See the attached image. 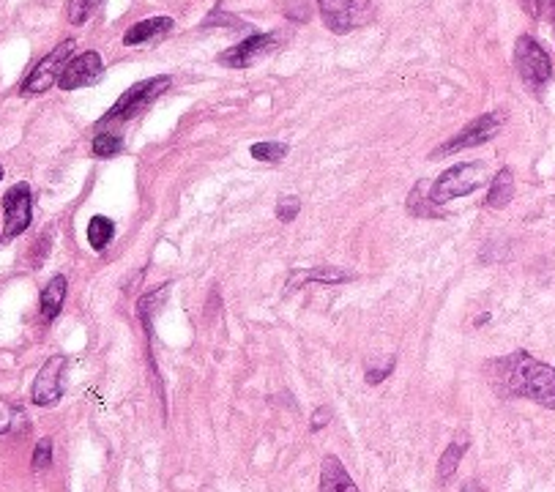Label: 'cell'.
Masks as SVG:
<instances>
[{"instance_id":"6da1fadb","label":"cell","mask_w":555,"mask_h":492,"mask_svg":"<svg viewBox=\"0 0 555 492\" xmlns=\"http://www.w3.org/2000/svg\"><path fill=\"white\" fill-rule=\"evenodd\" d=\"M490 386L504 400H534L547 410H555V367L528 356L525 350H514L504 359L490 361Z\"/></svg>"},{"instance_id":"7a4b0ae2","label":"cell","mask_w":555,"mask_h":492,"mask_svg":"<svg viewBox=\"0 0 555 492\" xmlns=\"http://www.w3.org/2000/svg\"><path fill=\"white\" fill-rule=\"evenodd\" d=\"M72 52L74 39H66L61 41L50 55H44L42 61L33 66V72L25 77V82H22V96H42V93L50 91L52 85H58L63 69H66V63L72 61Z\"/></svg>"},{"instance_id":"3957f363","label":"cell","mask_w":555,"mask_h":492,"mask_svg":"<svg viewBox=\"0 0 555 492\" xmlns=\"http://www.w3.org/2000/svg\"><path fill=\"white\" fill-rule=\"evenodd\" d=\"M484 167L476 162H468V164H454L452 170H446V173L430 186V200L435 205L441 203H452L457 197H465L476 192L479 186L484 184Z\"/></svg>"},{"instance_id":"277c9868","label":"cell","mask_w":555,"mask_h":492,"mask_svg":"<svg viewBox=\"0 0 555 492\" xmlns=\"http://www.w3.org/2000/svg\"><path fill=\"white\" fill-rule=\"evenodd\" d=\"M506 115L504 113H484L479 115L476 121H471L465 129L454 134L449 143L438 145L435 151L430 154V159H441V156H452L457 151H465V148H476V145H484L493 140L495 134L501 132V126H504Z\"/></svg>"},{"instance_id":"5b68a950","label":"cell","mask_w":555,"mask_h":492,"mask_svg":"<svg viewBox=\"0 0 555 492\" xmlns=\"http://www.w3.org/2000/svg\"><path fill=\"white\" fill-rule=\"evenodd\" d=\"M167 88H170V77H151V80L137 82V85H132V88L104 113L99 126H107V123L115 121H129V118H134L140 110H145V107L154 102L159 93L167 91Z\"/></svg>"},{"instance_id":"8992f818","label":"cell","mask_w":555,"mask_h":492,"mask_svg":"<svg viewBox=\"0 0 555 492\" xmlns=\"http://www.w3.org/2000/svg\"><path fill=\"white\" fill-rule=\"evenodd\" d=\"M318 9L326 28L334 33L356 31L372 17L370 0H318Z\"/></svg>"},{"instance_id":"52a82bcc","label":"cell","mask_w":555,"mask_h":492,"mask_svg":"<svg viewBox=\"0 0 555 492\" xmlns=\"http://www.w3.org/2000/svg\"><path fill=\"white\" fill-rule=\"evenodd\" d=\"M514 63H517V72L523 77L531 88L545 85L553 77V63L550 55L542 50V44L531 36H520L514 44Z\"/></svg>"},{"instance_id":"ba28073f","label":"cell","mask_w":555,"mask_h":492,"mask_svg":"<svg viewBox=\"0 0 555 492\" xmlns=\"http://www.w3.org/2000/svg\"><path fill=\"white\" fill-rule=\"evenodd\" d=\"M63 369H66V356H52V359L44 361V367L39 369V375L33 380V405H39V408L58 405V400L63 397Z\"/></svg>"},{"instance_id":"9c48e42d","label":"cell","mask_w":555,"mask_h":492,"mask_svg":"<svg viewBox=\"0 0 555 492\" xmlns=\"http://www.w3.org/2000/svg\"><path fill=\"white\" fill-rule=\"evenodd\" d=\"M3 205H6V227H3V236L6 238L22 236L33 219L31 186L28 184L11 186L9 192H6V197H3Z\"/></svg>"},{"instance_id":"30bf717a","label":"cell","mask_w":555,"mask_h":492,"mask_svg":"<svg viewBox=\"0 0 555 492\" xmlns=\"http://www.w3.org/2000/svg\"><path fill=\"white\" fill-rule=\"evenodd\" d=\"M274 47H277V39L271 33H255V36H249L241 44H236L233 50L222 52L219 63L230 66V69H247V66L257 63L260 58H266Z\"/></svg>"},{"instance_id":"8fae6325","label":"cell","mask_w":555,"mask_h":492,"mask_svg":"<svg viewBox=\"0 0 555 492\" xmlns=\"http://www.w3.org/2000/svg\"><path fill=\"white\" fill-rule=\"evenodd\" d=\"M102 55L99 52H83L72 61L66 63V69L61 74V85L63 91H77V88H85V85H93V82L102 77Z\"/></svg>"},{"instance_id":"7c38bea8","label":"cell","mask_w":555,"mask_h":492,"mask_svg":"<svg viewBox=\"0 0 555 492\" xmlns=\"http://www.w3.org/2000/svg\"><path fill=\"white\" fill-rule=\"evenodd\" d=\"M320 492H359L356 482L345 471V465L334 454L323 457V465H320Z\"/></svg>"},{"instance_id":"4fadbf2b","label":"cell","mask_w":555,"mask_h":492,"mask_svg":"<svg viewBox=\"0 0 555 492\" xmlns=\"http://www.w3.org/2000/svg\"><path fill=\"white\" fill-rule=\"evenodd\" d=\"M356 279V274H350L345 268L334 266H320V268H304L299 274H293L288 279V290H299L304 282H323V285H340V282H350Z\"/></svg>"},{"instance_id":"5bb4252c","label":"cell","mask_w":555,"mask_h":492,"mask_svg":"<svg viewBox=\"0 0 555 492\" xmlns=\"http://www.w3.org/2000/svg\"><path fill=\"white\" fill-rule=\"evenodd\" d=\"M173 28V20L170 17H151V20L134 22L132 28L124 33V44L132 47V44H143V41L154 39V36H162Z\"/></svg>"},{"instance_id":"9a60e30c","label":"cell","mask_w":555,"mask_h":492,"mask_svg":"<svg viewBox=\"0 0 555 492\" xmlns=\"http://www.w3.org/2000/svg\"><path fill=\"white\" fill-rule=\"evenodd\" d=\"M66 287H69V282H66V277H61V274L47 282V287L42 290L44 320H55L58 315H61L63 301H66Z\"/></svg>"},{"instance_id":"2e32d148","label":"cell","mask_w":555,"mask_h":492,"mask_svg":"<svg viewBox=\"0 0 555 492\" xmlns=\"http://www.w3.org/2000/svg\"><path fill=\"white\" fill-rule=\"evenodd\" d=\"M514 195V175L509 167H501L495 178L490 181V192H487V208H504Z\"/></svg>"},{"instance_id":"e0dca14e","label":"cell","mask_w":555,"mask_h":492,"mask_svg":"<svg viewBox=\"0 0 555 492\" xmlns=\"http://www.w3.org/2000/svg\"><path fill=\"white\" fill-rule=\"evenodd\" d=\"M468 446H471V438H468V435H460V438H454V441L446 446V451L441 454V462H438V479H441V482L452 479L457 465L463 460V454L468 451Z\"/></svg>"},{"instance_id":"ac0fdd59","label":"cell","mask_w":555,"mask_h":492,"mask_svg":"<svg viewBox=\"0 0 555 492\" xmlns=\"http://www.w3.org/2000/svg\"><path fill=\"white\" fill-rule=\"evenodd\" d=\"M115 236V225L110 216H93L91 222H88V244L96 249V252H102L104 246L110 244Z\"/></svg>"},{"instance_id":"d6986e66","label":"cell","mask_w":555,"mask_h":492,"mask_svg":"<svg viewBox=\"0 0 555 492\" xmlns=\"http://www.w3.org/2000/svg\"><path fill=\"white\" fill-rule=\"evenodd\" d=\"M290 145L288 143H255L252 145V156L257 162H271L279 164L285 156H288Z\"/></svg>"},{"instance_id":"ffe728a7","label":"cell","mask_w":555,"mask_h":492,"mask_svg":"<svg viewBox=\"0 0 555 492\" xmlns=\"http://www.w3.org/2000/svg\"><path fill=\"white\" fill-rule=\"evenodd\" d=\"M102 3L104 0H69V22L72 25H85L99 11Z\"/></svg>"},{"instance_id":"44dd1931","label":"cell","mask_w":555,"mask_h":492,"mask_svg":"<svg viewBox=\"0 0 555 492\" xmlns=\"http://www.w3.org/2000/svg\"><path fill=\"white\" fill-rule=\"evenodd\" d=\"M121 151V137L113 132H102L93 137V154L99 156V159H110Z\"/></svg>"},{"instance_id":"7402d4cb","label":"cell","mask_w":555,"mask_h":492,"mask_svg":"<svg viewBox=\"0 0 555 492\" xmlns=\"http://www.w3.org/2000/svg\"><path fill=\"white\" fill-rule=\"evenodd\" d=\"M52 465V441L50 438H42V441L36 443V449H33V468L36 471H44V468H50Z\"/></svg>"},{"instance_id":"603a6c76","label":"cell","mask_w":555,"mask_h":492,"mask_svg":"<svg viewBox=\"0 0 555 492\" xmlns=\"http://www.w3.org/2000/svg\"><path fill=\"white\" fill-rule=\"evenodd\" d=\"M301 211V200L299 197H282L277 203V219L279 222H293Z\"/></svg>"},{"instance_id":"cb8c5ba5","label":"cell","mask_w":555,"mask_h":492,"mask_svg":"<svg viewBox=\"0 0 555 492\" xmlns=\"http://www.w3.org/2000/svg\"><path fill=\"white\" fill-rule=\"evenodd\" d=\"M394 364H397V356H389L383 367H372L370 364V367H367V383H370V386H378V383H383V380L391 375Z\"/></svg>"},{"instance_id":"d4e9b609","label":"cell","mask_w":555,"mask_h":492,"mask_svg":"<svg viewBox=\"0 0 555 492\" xmlns=\"http://www.w3.org/2000/svg\"><path fill=\"white\" fill-rule=\"evenodd\" d=\"M329 421H331V408H318L315 413H312V424H309V430L312 432H320L323 427H329Z\"/></svg>"},{"instance_id":"484cf974","label":"cell","mask_w":555,"mask_h":492,"mask_svg":"<svg viewBox=\"0 0 555 492\" xmlns=\"http://www.w3.org/2000/svg\"><path fill=\"white\" fill-rule=\"evenodd\" d=\"M460 492H484V490L479 487V482H465L463 490H460Z\"/></svg>"},{"instance_id":"4316f807","label":"cell","mask_w":555,"mask_h":492,"mask_svg":"<svg viewBox=\"0 0 555 492\" xmlns=\"http://www.w3.org/2000/svg\"><path fill=\"white\" fill-rule=\"evenodd\" d=\"M536 3L545 11H550V14H555V0H536Z\"/></svg>"},{"instance_id":"83f0119b","label":"cell","mask_w":555,"mask_h":492,"mask_svg":"<svg viewBox=\"0 0 555 492\" xmlns=\"http://www.w3.org/2000/svg\"><path fill=\"white\" fill-rule=\"evenodd\" d=\"M0 181H3V167H0Z\"/></svg>"}]
</instances>
